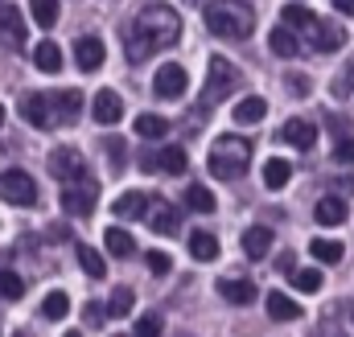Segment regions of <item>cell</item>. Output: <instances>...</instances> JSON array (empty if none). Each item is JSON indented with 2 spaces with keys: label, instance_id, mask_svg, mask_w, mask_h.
<instances>
[{
  "label": "cell",
  "instance_id": "1",
  "mask_svg": "<svg viewBox=\"0 0 354 337\" xmlns=\"http://www.w3.org/2000/svg\"><path fill=\"white\" fill-rule=\"evenodd\" d=\"M177 37H181V17L174 8L169 4H145L132 17V25L124 29V54H128V62H145L157 50L174 46Z\"/></svg>",
  "mask_w": 354,
  "mask_h": 337
},
{
  "label": "cell",
  "instance_id": "2",
  "mask_svg": "<svg viewBox=\"0 0 354 337\" xmlns=\"http://www.w3.org/2000/svg\"><path fill=\"white\" fill-rule=\"evenodd\" d=\"M206 29L223 41H248L256 29V8L248 0H210L206 4Z\"/></svg>",
  "mask_w": 354,
  "mask_h": 337
},
{
  "label": "cell",
  "instance_id": "3",
  "mask_svg": "<svg viewBox=\"0 0 354 337\" xmlns=\"http://www.w3.org/2000/svg\"><path fill=\"white\" fill-rule=\"evenodd\" d=\"M252 165V144L243 136H218L210 144V173L218 181H239Z\"/></svg>",
  "mask_w": 354,
  "mask_h": 337
},
{
  "label": "cell",
  "instance_id": "4",
  "mask_svg": "<svg viewBox=\"0 0 354 337\" xmlns=\"http://www.w3.org/2000/svg\"><path fill=\"white\" fill-rule=\"evenodd\" d=\"M21 119H25L29 128H37V132L58 128L62 119H58V99H54V90H29V95L21 99Z\"/></svg>",
  "mask_w": 354,
  "mask_h": 337
},
{
  "label": "cell",
  "instance_id": "5",
  "mask_svg": "<svg viewBox=\"0 0 354 337\" xmlns=\"http://www.w3.org/2000/svg\"><path fill=\"white\" fill-rule=\"evenodd\" d=\"M235 86H239V70H235V66H231L223 54H214V58H210L206 86H202V103H206V107H214V103H218L227 90H235Z\"/></svg>",
  "mask_w": 354,
  "mask_h": 337
},
{
  "label": "cell",
  "instance_id": "6",
  "mask_svg": "<svg viewBox=\"0 0 354 337\" xmlns=\"http://www.w3.org/2000/svg\"><path fill=\"white\" fill-rule=\"evenodd\" d=\"M50 173H54V177L62 181V185H79V181H95L79 148H54V153H50Z\"/></svg>",
  "mask_w": 354,
  "mask_h": 337
},
{
  "label": "cell",
  "instance_id": "7",
  "mask_svg": "<svg viewBox=\"0 0 354 337\" xmlns=\"http://www.w3.org/2000/svg\"><path fill=\"white\" fill-rule=\"evenodd\" d=\"M0 198L8 206H33L37 202V185L25 168H4L0 173Z\"/></svg>",
  "mask_w": 354,
  "mask_h": 337
},
{
  "label": "cell",
  "instance_id": "8",
  "mask_svg": "<svg viewBox=\"0 0 354 337\" xmlns=\"http://www.w3.org/2000/svg\"><path fill=\"white\" fill-rule=\"evenodd\" d=\"M95 202H99V189H95V181L62 185V193H58V206H62L71 218H87L91 210H95Z\"/></svg>",
  "mask_w": 354,
  "mask_h": 337
},
{
  "label": "cell",
  "instance_id": "9",
  "mask_svg": "<svg viewBox=\"0 0 354 337\" xmlns=\"http://www.w3.org/2000/svg\"><path fill=\"white\" fill-rule=\"evenodd\" d=\"M185 83H189V75H185L177 62H161V70L153 75V90H157L161 99H181V95H185Z\"/></svg>",
  "mask_w": 354,
  "mask_h": 337
},
{
  "label": "cell",
  "instance_id": "10",
  "mask_svg": "<svg viewBox=\"0 0 354 337\" xmlns=\"http://www.w3.org/2000/svg\"><path fill=\"white\" fill-rule=\"evenodd\" d=\"M91 115H95L99 124H120V119H124V99H120L111 86H103V90H95Z\"/></svg>",
  "mask_w": 354,
  "mask_h": 337
},
{
  "label": "cell",
  "instance_id": "11",
  "mask_svg": "<svg viewBox=\"0 0 354 337\" xmlns=\"http://www.w3.org/2000/svg\"><path fill=\"white\" fill-rule=\"evenodd\" d=\"M185 165H189V157H185V148H177V144H169V148H161V153H157V157H145V161H140V168H145V173H157V168H161V173H185Z\"/></svg>",
  "mask_w": 354,
  "mask_h": 337
},
{
  "label": "cell",
  "instance_id": "12",
  "mask_svg": "<svg viewBox=\"0 0 354 337\" xmlns=\"http://www.w3.org/2000/svg\"><path fill=\"white\" fill-rule=\"evenodd\" d=\"M75 62H79V70L95 75V70L107 62V46H103L99 37H79V41H75Z\"/></svg>",
  "mask_w": 354,
  "mask_h": 337
},
{
  "label": "cell",
  "instance_id": "13",
  "mask_svg": "<svg viewBox=\"0 0 354 337\" xmlns=\"http://www.w3.org/2000/svg\"><path fill=\"white\" fill-rule=\"evenodd\" d=\"M309 41H313V50L334 54V50H342V46H346V29L330 25V21H317V25L309 29Z\"/></svg>",
  "mask_w": 354,
  "mask_h": 337
},
{
  "label": "cell",
  "instance_id": "14",
  "mask_svg": "<svg viewBox=\"0 0 354 337\" xmlns=\"http://www.w3.org/2000/svg\"><path fill=\"white\" fill-rule=\"evenodd\" d=\"M149 206H153V198H149V193H140V189H128L124 198H115L111 214H115V218H140V214H149Z\"/></svg>",
  "mask_w": 354,
  "mask_h": 337
},
{
  "label": "cell",
  "instance_id": "15",
  "mask_svg": "<svg viewBox=\"0 0 354 337\" xmlns=\"http://www.w3.org/2000/svg\"><path fill=\"white\" fill-rule=\"evenodd\" d=\"M149 231H157V235H177V231H181V214H177L169 202H153Z\"/></svg>",
  "mask_w": 354,
  "mask_h": 337
},
{
  "label": "cell",
  "instance_id": "16",
  "mask_svg": "<svg viewBox=\"0 0 354 337\" xmlns=\"http://www.w3.org/2000/svg\"><path fill=\"white\" fill-rule=\"evenodd\" d=\"M280 136H284L292 148H313V144H317V128H313L309 119H288V124L280 128Z\"/></svg>",
  "mask_w": 354,
  "mask_h": 337
},
{
  "label": "cell",
  "instance_id": "17",
  "mask_svg": "<svg viewBox=\"0 0 354 337\" xmlns=\"http://www.w3.org/2000/svg\"><path fill=\"white\" fill-rule=\"evenodd\" d=\"M0 33L8 37V46H25V17H21V8H12V4H4L0 8Z\"/></svg>",
  "mask_w": 354,
  "mask_h": 337
},
{
  "label": "cell",
  "instance_id": "18",
  "mask_svg": "<svg viewBox=\"0 0 354 337\" xmlns=\"http://www.w3.org/2000/svg\"><path fill=\"white\" fill-rule=\"evenodd\" d=\"M313 214H317V222H322V227H342V222H346V202H342L338 193H326V198L317 202V210H313Z\"/></svg>",
  "mask_w": 354,
  "mask_h": 337
},
{
  "label": "cell",
  "instance_id": "19",
  "mask_svg": "<svg viewBox=\"0 0 354 337\" xmlns=\"http://www.w3.org/2000/svg\"><path fill=\"white\" fill-rule=\"evenodd\" d=\"M218 296L227 305H252L256 300V284L252 280H218Z\"/></svg>",
  "mask_w": 354,
  "mask_h": 337
},
{
  "label": "cell",
  "instance_id": "20",
  "mask_svg": "<svg viewBox=\"0 0 354 337\" xmlns=\"http://www.w3.org/2000/svg\"><path fill=\"white\" fill-rule=\"evenodd\" d=\"M272 251V227H248L243 235V255L248 259H264Z\"/></svg>",
  "mask_w": 354,
  "mask_h": 337
},
{
  "label": "cell",
  "instance_id": "21",
  "mask_svg": "<svg viewBox=\"0 0 354 337\" xmlns=\"http://www.w3.org/2000/svg\"><path fill=\"white\" fill-rule=\"evenodd\" d=\"M268 46H272V54H280V58H297V54H301V41H297V33H292L288 25L272 29V33H268Z\"/></svg>",
  "mask_w": 354,
  "mask_h": 337
},
{
  "label": "cell",
  "instance_id": "22",
  "mask_svg": "<svg viewBox=\"0 0 354 337\" xmlns=\"http://www.w3.org/2000/svg\"><path fill=\"white\" fill-rule=\"evenodd\" d=\"M136 136H140V140H165V136H169V119L145 111V115H136Z\"/></svg>",
  "mask_w": 354,
  "mask_h": 337
},
{
  "label": "cell",
  "instance_id": "23",
  "mask_svg": "<svg viewBox=\"0 0 354 337\" xmlns=\"http://www.w3.org/2000/svg\"><path fill=\"white\" fill-rule=\"evenodd\" d=\"M268 317L272 321H297L301 317V305L284 292H268Z\"/></svg>",
  "mask_w": 354,
  "mask_h": 337
},
{
  "label": "cell",
  "instance_id": "24",
  "mask_svg": "<svg viewBox=\"0 0 354 337\" xmlns=\"http://www.w3.org/2000/svg\"><path fill=\"white\" fill-rule=\"evenodd\" d=\"M280 21H284L288 29H301V33H309V29L317 25L313 8H305V4H284V8H280Z\"/></svg>",
  "mask_w": 354,
  "mask_h": 337
},
{
  "label": "cell",
  "instance_id": "25",
  "mask_svg": "<svg viewBox=\"0 0 354 337\" xmlns=\"http://www.w3.org/2000/svg\"><path fill=\"white\" fill-rule=\"evenodd\" d=\"M33 66H37L41 75H58V70H62V50H58L54 41H41V46L33 50Z\"/></svg>",
  "mask_w": 354,
  "mask_h": 337
},
{
  "label": "cell",
  "instance_id": "26",
  "mask_svg": "<svg viewBox=\"0 0 354 337\" xmlns=\"http://www.w3.org/2000/svg\"><path fill=\"white\" fill-rule=\"evenodd\" d=\"M189 255H194L198 263L218 259V239H214L210 231H194V235H189Z\"/></svg>",
  "mask_w": 354,
  "mask_h": 337
},
{
  "label": "cell",
  "instance_id": "27",
  "mask_svg": "<svg viewBox=\"0 0 354 337\" xmlns=\"http://www.w3.org/2000/svg\"><path fill=\"white\" fill-rule=\"evenodd\" d=\"M264 115H268V103L260 95H248V99L235 103V124H260Z\"/></svg>",
  "mask_w": 354,
  "mask_h": 337
},
{
  "label": "cell",
  "instance_id": "28",
  "mask_svg": "<svg viewBox=\"0 0 354 337\" xmlns=\"http://www.w3.org/2000/svg\"><path fill=\"white\" fill-rule=\"evenodd\" d=\"M54 99H58V119L75 124L79 111H83V90H54Z\"/></svg>",
  "mask_w": 354,
  "mask_h": 337
},
{
  "label": "cell",
  "instance_id": "29",
  "mask_svg": "<svg viewBox=\"0 0 354 337\" xmlns=\"http://www.w3.org/2000/svg\"><path fill=\"white\" fill-rule=\"evenodd\" d=\"M103 243H107V251H111V255H120V259H128V255L136 251V243H132V235H128L124 227H107Z\"/></svg>",
  "mask_w": 354,
  "mask_h": 337
},
{
  "label": "cell",
  "instance_id": "30",
  "mask_svg": "<svg viewBox=\"0 0 354 337\" xmlns=\"http://www.w3.org/2000/svg\"><path fill=\"white\" fill-rule=\"evenodd\" d=\"M288 177H292V161H284V157H272V161L264 165V185L268 189L288 185Z\"/></svg>",
  "mask_w": 354,
  "mask_h": 337
},
{
  "label": "cell",
  "instance_id": "31",
  "mask_svg": "<svg viewBox=\"0 0 354 337\" xmlns=\"http://www.w3.org/2000/svg\"><path fill=\"white\" fill-rule=\"evenodd\" d=\"M309 255H313V259H322V263H342L346 247H342L338 239H313V243H309Z\"/></svg>",
  "mask_w": 354,
  "mask_h": 337
},
{
  "label": "cell",
  "instance_id": "32",
  "mask_svg": "<svg viewBox=\"0 0 354 337\" xmlns=\"http://www.w3.org/2000/svg\"><path fill=\"white\" fill-rule=\"evenodd\" d=\"M29 12H33L37 29H54L58 25V0H29Z\"/></svg>",
  "mask_w": 354,
  "mask_h": 337
},
{
  "label": "cell",
  "instance_id": "33",
  "mask_svg": "<svg viewBox=\"0 0 354 337\" xmlns=\"http://www.w3.org/2000/svg\"><path fill=\"white\" fill-rule=\"evenodd\" d=\"M185 206L198 210V214H210V210H214V193H210L206 185H189V189H185Z\"/></svg>",
  "mask_w": 354,
  "mask_h": 337
},
{
  "label": "cell",
  "instance_id": "34",
  "mask_svg": "<svg viewBox=\"0 0 354 337\" xmlns=\"http://www.w3.org/2000/svg\"><path fill=\"white\" fill-rule=\"evenodd\" d=\"M71 313V296L66 292H50L46 300H41V317H50V321H62Z\"/></svg>",
  "mask_w": 354,
  "mask_h": 337
},
{
  "label": "cell",
  "instance_id": "35",
  "mask_svg": "<svg viewBox=\"0 0 354 337\" xmlns=\"http://www.w3.org/2000/svg\"><path fill=\"white\" fill-rule=\"evenodd\" d=\"M0 296H4V300H21V296H25V280H21L17 271H8V267L0 271Z\"/></svg>",
  "mask_w": 354,
  "mask_h": 337
},
{
  "label": "cell",
  "instance_id": "36",
  "mask_svg": "<svg viewBox=\"0 0 354 337\" xmlns=\"http://www.w3.org/2000/svg\"><path fill=\"white\" fill-rule=\"evenodd\" d=\"M79 263H83V271H87L91 280H103L107 276V263L91 251V247H83V243H79Z\"/></svg>",
  "mask_w": 354,
  "mask_h": 337
},
{
  "label": "cell",
  "instance_id": "37",
  "mask_svg": "<svg viewBox=\"0 0 354 337\" xmlns=\"http://www.w3.org/2000/svg\"><path fill=\"white\" fill-rule=\"evenodd\" d=\"M292 284H297L301 292H317V288H322V271H317V267H301V271H292Z\"/></svg>",
  "mask_w": 354,
  "mask_h": 337
},
{
  "label": "cell",
  "instance_id": "38",
  "mask_svg": "<svg viewBox=\"0 0 354 337\" xmlns=\"http://www.w3.org/2000/svg\"><path fill=\"white\" fill-rule=\"evenodd\" d=\"M128 313H132V292L120 288V292L107 300V317H128Z\"/></svg>",
  "mask_w": 354,
  "mask_h": 337
},
{
  "label": "cell",
  "instance_id": "39",
  "mask_svg": "<svg viewBox=\"0 0 354 337\" xmlns=\"http://www.w3.org/2000/svg\"><path fill=\"white\" fill-rule=\"evenodd\" d=\"M161 325H165V321H161L157 313H145V317L136 321V337H161Z\"/></svg>",
  "mask_w": 354,
  "mask_h": 337
},
{
  "label": "cell",
  "instance_id": "40",
  "mask_svg": "<svg viewBox=\"0 0 354 337\" xmlns=\"http://www.w3.org/2000/svg\"><path fill=\"white\" fill-rule=\"evenodd\" d=\"M145 259H149V271H153V276H169V271H174V259L165 251H149Z\"/></svg>",
  "mask_w": 354,
  "mask_h": 337
},
{
  "label": "cell",
  "instance_id": "41",
  "mask_svg": "<svg viewBox=\"0 0 354 337\" xmlns=\"http://www.w3.org/2000/svg\"><path fill=\"white\" fill-rule=\"evenodd\" d=\"M334 161H338V165H354V140H338Z\"/></svg>",
  "mask_w": 354,
  "mask_h": 337
},
{
  "label": "cell",
  "instance_id": "42",
  "mask_svg": "<svg viewBox=\"0 0 354 337\" xmlns=\"http://www.w3.org/2000/svg\"><path fill=\"white\" fill-rule=\"evenodd\" d=\"M87 321H91V325H99V321H103V309H99V305H87Z\"/></svg>",
  "mask_w": 354,
  "mask_h": 337
},
{
  "label": "cell",
  "instance_id": "43",
  "mask_svg": "<svg viewBox=\"0 0 354 337\" xmlns=\"http://www.w3.org/2000/svg\"><path fill=\"white\" fill-rule=\"evenodd\" d=\"M334 8H338L342 17H354V0H334Z\"/></svg>",
  "mask_w": 354,
  "mask_h": 337
},
{
  "label": "cell",
  "instance_id": "44",
  "mask_svg": "<svg viewBox=\"0 0 354 337\" xmlns=\"http://www.w3.org/2000/svg\"><path fill=\"white\" fill-rule=\"evenodd\" d=\"M346 86H351V90H354V66H351V70H346Z\"/></svg>",
  "mask_w": 354,
  "mask_h": 337
},
{
  "label": "cell",
  "instance_id": "45",
  "mask_svg": "<svg viewBox=\"0 0 354 337\" xmlns=\"http://www.w3.org/2000/svg\"><path fill=\"white\" fill-rule=\"evenodd\" d=\"M62 337H83V334H79V329H71V334H62Z\"/></svg>",
  "mask_w": 354,
  "mask_h": 337
},
{
  "label": "cell",
  "instance_id": "46",
  "mask_svg": "<svg viewBox=\"0 0 354 337\" xmlns=\"http://www.w3.org/2000/svg\"><path fill=\"white\" fill-rule=\"evenodd\" d=\"M0 128H4V107H0Z\"/></svg>",
  "mask_w": 354,
  "mask_h": 337
},
{
  "label": "cell",
  "instance_id": "47",
  "mask_svg": "<svg viewBox=\"0 0 354 337\" xmlns=\"http://www.w3.org/2000/svg\"><path fill=\"white\" fill-rule=\"evenodd\" d=\"M17 337H29V334H17Z\"/></svg>",
  "mask_w": 354,
  "mask_h": 337
}]
</instances>
